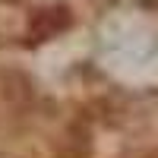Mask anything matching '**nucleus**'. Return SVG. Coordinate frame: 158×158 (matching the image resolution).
<instances>
[{
  "instance_id": "nucleus-1",
  "label": "nucleus",
  "mask_w": 158,
  "mask_h": 158,
  "mask_svg": "<svg viewBox=\"0 0 158 158\" xmlns=\"http://www.w3.org/2000/svg\"><path fill=\"white\" fill-rule=\"evenodd\" d=\"M70 29V10L63 3H44L29 19V41H48Z\"/></svg>"
},
{
  "instance_id": "nucleus-2",
  "label": "nucleus",
  "mask_w": 158,
  "mask_h": 158,
  "mask_svg": "<svg viewBox=\"0 0 158 158\" xmlns=\"http://www.w3.org/2000/svg\"><path fill=\"white\" fill-rule=\"evenodd\" d=\"M6 3H16V0H6Z\"/></svg>"
}]
</instances>
